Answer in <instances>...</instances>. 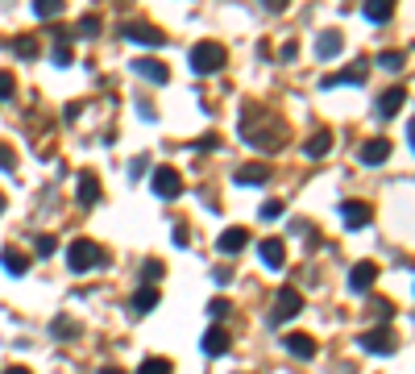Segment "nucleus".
<instances>
[{"instance_id": "1", "label": "nucleus", "mask_w": 415, "mask_h": 374, "mask_svg": "<svg viewBox=\"0 0 415 374\" xmlns=\"http://www.w3.org/2000/svg\"><path fill=\"white\" fill-rule=\"evenodd\" d=\"M108 258H104V249L96 246V241H88V237H75L71 246H67V266H71L75 274L92 271V266H104Z\"/></svg>"}, {"instance_id": "2", "label": "nucleus", "mask_w": 415, "mask_h": 374, "mask_svg": "<svg viewBox=\"0 0 415 374\" xmlns=\"http://www.w3.org/2000/svg\"><path fill=\"white\" fill-rule=\"evenodd\" d=\"M224 58H228V50L220 46V42H199V46H191V67H196V75L224 71Z\"/></svg>"}, {"instance_id": "3", "label": "nucleus", "mask_w": 415, "mask_h": 374, "mask_svg": "<svg viewBox=\"0 0 415 374\" xmlns=\"http://www.w3.org/2000/svg\"><path fill=\"white\" fill-rule=\"evenodd\" d=\"M357 346L366 349V353H378V358H391L394 349H399V333H394V328H387V324H382V328H366V333L357 337Z\"/></svg>"}, {"instance_id": "4", "label": "nucleus", "mask_w": 415, "mask_h": 374, "mask_svg": "<svg viewBox=\"0 0 415 374\" xmlns=\"http://www.w3.org/2000/svg\"><path fill=\"white\" fill-rule=\"evenodd\" d=\"M121 38L125 42H137V46H167V33H162L158 25H146V21L121 25Z\"/></svg>"}, {"instance_id": "5", "label": "nucleus", "mask_w": 415, "mask_h": 374, "mask_svg": "<svg viewBox=\"0 0 415 374\" xmlns=\"http://www.w3.org/2000/svg\"><path fill=\"white\" fill-rule=\"evenodd\" d=\"M299 308H303V296H299L295 287H283V291H278V299H274L270 324H283V321H291V316H299Z\"/></svg>"}, {"instance_id": "6", "label": "nucleus", "mask_w": 415, "mask_h": 374, "mask_svg": "<svg viewBox=\"0 0 415 374\" xmlns=\"http://www.w3.org/2000/svg\"><path fill=\"white\" fill-rule=\"evenodd\" d=\"M341 221H345V229H366V224L374 221V208H369L366 199H345Z\"/></svg>"}, {"instance_id": "7", "label": "nucleus", "mask_w": 415, "mask_h": 374, "mask_svg": "<svg viewBox=\"0 0 415 374\" xmlns=\"http://www.w3.org/2000/svg\"><path fill=\"white\" fill-rule=\"evenodd\" d=\"M199 349H204L208 358H220V353H228V349H233V337H228V328H224V324H212V328L199 337Z\"/></svg>"}, {"instance_id": "8", "label": "nucleus", "mask_w": 415, "mask_h": 374, "mask_svg": "<svg viewBox=\"0 0 415 374\" xmlns=\"http://www.w3.org/2000/svg\"><path fill=\"white\" fill-rule=\"evenodd\" d=\"M149 183H154V196L158 199H174L183 192V179H179V171H171V167H158Z\"/></svg>"}, {"instance_id": "9", "label": "nucleus", "mask_w": 415, "mask_h": 374, "mask_svg": "<svg viewBox=\"0 0 415 374\" xmlns=\"http://www.w3.org/2000/svg\"><path fill=\"white\" fill-rule=\"evenodd\" d=\"M391 137H369L366 146L357 150V158H362V162H366V167H378V162H387V158H391Z\"/></svg>"}, {"instance_id": "10", "label": "nucleus", "mask_w": 415, "mask_h": 374, "mask_svg": "<svg viewBox=\"0 0 415 374\" xmlns=\"http://www.w3.org/2000/svg\"><path fill=\"white\" fill-rule=\"evenodd\" d=\"M374 279H378V266H374V262H357V266L349 271V291L366 296L369 287H374Z\"/></svg>"}, {"instance_id": "11", "label": "nucleus", "mask_w": 415, "mask_h": 374, "mask_svg": "<svg viewBox=\"0 0 415 374\" xmlns=\"http://www.w3.org/2000/svg\"><path fill=\"white\" fill-rule=\"evenodd\" d=\"M366 75H369V63L362 58V63L345 67L341 75H324V88H341V83H366Z\"/></svg>"}, {"instance_id": "12", "label": "nucleus", "mask_w": 415, "mask_h": 374, "mask_svg": "<svg viewBox=\"0 0 415 374\" xmlns=\"http://www.w3.org/2000/svg\"><path fill=\"white\" fill-rule=\"evenodd\" d=\"M258 254H262V262H266L270 271H283V262H287V246H283V237H266Z\"/></svg>"}, {"instance_id": "13", "label": "nucleus", "mask_w": 415, "mask_h": 374, "mask_svg": "<svg viewBox=\"0 0 415 374\" xmlns=\"http://www.w3.org/2000/svg\"><path fill=\"white\" fill-rule=\"evenodd\" d=\"M133 71L142 75V79H149V83H167V79H171L167 63H158V58H137V63H133Z\"/></svg>"}, {"instance_id": "14", "label": "nucleus", "mask_w": 415, "mask_h": 374, "mask_svg": "<svg viewBox=\"0 0 415 374\" xmlns=\"http://www.w3.org/2000/svg\"><path fill=\"white\" fill-rule=\"evenodd\" d=\"M75 196H79V204L83 208H92V204H100V179L92 171L79 175V187H75Z\"/></svg>"}, {"instance_id": "15", "label": "nucleus", "mask_w": 415, "mask_h": 374, "mask_svg": "<svg viewBox=\"0 0 415 374\" xmlns=\"http://www.w3.org/2000/svg\"><path fill=\"white\" fill-rule=\"evenodd\" d=\"M283 346H287V353H295V358H316V341H312L308 333H287Z\"/></svg>"}, {"instance_id": "16", "label": "nucleus", "mask_w": 415, "mask_h": 374, "mask_svg": "<svg viewBox=\"0 0 415 374\" xmlns=\"http://www.w3.org/2000/svg\"><path fill=\"white\" fill-rule=\"evenodd\" d=\"M245 241H249V233H245V229H224V233L216 237V249H220V254H241Z\"/></svg>"}, {"instance_id": "17", "label": "nucleus", "mask_w": 415, "mask_h": 374, "mask_svg": "<svg viewBox=\"0 0 415 374\" xmlns=\"http://www.w3.org/2000/svg\"><path fill=\"white\" fill-rule=\"evenodd\" d=\"M403 104H407V92H403V88H391V92H382V96H378V117H394Z\"/></svg>"}, {"instance_id": "18", "label": "nucleus", "mask_w": 415, "mask_h": 374, "mask_svg": "<svg viewBox=\"0 0 415 374\" xmlns=\"http://www.w3.org/2000/svg\"><path fill=\"white\" fill-rule=\"evenodd\" d=\"M341 50H345V38L337 33V29H332V33H320V38H316V58H337Z\"/></svg>"}, {"instance_id": "19", "label": "nucleus", "mask_w": 415, "mask_h": 374, "mask_svg": "<svg viewBox=\"0 0 415 374\" xmlns=\"http://www.w3.org/2000/svg\"><path fill=\"white\" fill-rule=\"evenodd\" d=\"M233 179L241 183V187H258V183H266L270 171L262 167V162H249V167H241V171H233Z\"/></svg>"}, {"instance_id": "20", "label": "nucleus", "mask_w": 415, "mask_h": 374, "mask_svg": "<svg viewBox=\"0 0 415 374\" xmlns=\"http://www.w3.org/2000/svg\"><path fill=\"white\" fill-rule=\"evenodd\" d=\"M328 150H332V133H328V129H320V133H312V137L303 142V154H308V158H324Z\"/></svg>"}, {"instance_id": "21", "label": "nucleus", "mask_w": 415, "mask_h": 374, "mask_svg": "<svg viewBox=\"0 0 415 374\" xmlns=\"http://www.w3.org/2000/svg\"><path fill=\"white\" fill-rule=\"evenodd\" d=\"M0 262H4V271H9V274H25V271H29V258H25L21 249H13V246L0 249Z\"/></svg>"}, {"instance_id": "22", "label": "nucleus", "mask_w": 415, "mask_h": 374, "mask_svg": "<svg viewBox=\"0 0 415 374\" xmlns=\"http://www.w3.org/2000/svg\"><path fill=\"white\" fill-rule=\"evenodd\" d=\"M362 13H366V21L387 25L394 17V4H391V0H374V4H366V9H362Z\"/></svg>"}, {"instance_id": "23", "label": "nucleus", "mask_w": 415, "mask_h": 374, "mask_svg": "<svg viewBox=\"0 0 415 374\" xmlns=\"http://www.w3.org/2000/svg\"><path fill=\"white\" fill-rule=\"evenodd\" d=\"M54 67H71V58H75V50H71V42H67V33H54Z\"/></svg>"}, {"instance_id": "24", "label": "nucleus", "mask_w": 415, "mask_h": 374, "mask_svg": "<svg viewBox=\"0 0 415 374\" xmlns=\"http://www.w3.org/2000/svg\"><path fill=\"white\" fill-rule=\"evenodd\" d=\"M38 38H33V33H21V38H13V54H17V58H25V63H29V58H38Z\"/></svg>"}, {"instance_id": "25", "label": "nucleus", "mask_w": 415, "mask_h": 374, "mask_svg": "<svg viewBox=\"0 0 415 374\" xmlns=\"http://www.w3.org/2000/svg\"><path fill=\"white\" fill-rule=\"evenodd\" d=\"M154 308H158V287H142L133 296V312H154Z\"/></svg>"}, {"instance_id": "26", "label": "nucleus", "mask_w": 415, "mask_h": 374, "mask_svg": "<svg viewBox=\"0 0 415 374\" xmlns=\"http://www.w3.org/2000/svg\"><path fill=\"white\" fill-rule=\"evenodd\" d=\"M403 63H407L403 50H382L378 54V67H387V71H403Z\"/></svg>"}, {"instance_id": "27", "label": "nucleus", "mask_w": 415, "mask_h": 374, "mask_svg": "<svg viewBox=\"0 0 415 374\" xmlns=\"http://www.w3.org/2000/svg\"><path fill=\"white\" fill-rule=\"evenodd\" d=\"M171 370H174V366L167 362V358H146V362H142L133 374H171Z\"/></svg>"}, {"instance_id": "28", "label": "nucleus", "mask_w": 415, "mask_h": 374, "mask_svg": "<svg viewBox=\"0 0 415 374\" xmlns=\"http://www.w3.org/2000/svg\"><path fill=\"white\" fill-rule=\"evenodd\" d=\"M50 333H54L58 341H71L75 333H79V324H75V321H67V316H58V321L50 324Z\"/></svg>"}, {"instance_id": "29", "label": "nucleus", "mask_w": 415, "mask_h": 374, "mask_svg": "<svg viewBox=\"0 0 415 374\" xmlns=\"http://www.w3.org/2000/svg\"><path fill=\"white\" fill-rule=\"evenodd\" d=\"M33 13H38L42 21H50V17H58V13H63V0H38V4H33Z\"/></svg>"}, {"instance_id": "30", "label": "nucleus", "mask_w": 415, "mask_h": 374, "mask_svg": "<svg viewBox=\"0 0 415 374\" xmlns=\"http://www.w3.org/2000/svg\"><path fill=\"white\" fill-rule=\"evenodd\" d=\"M162 274H167V266H162V262H158V258H146V266H142V279H146L149 287H154V283H158V279H162Z\"/></svg>"}, {"instance_id": "31", "label": "nucleus", "mask_w": 415, "mask_h": 374, "mask_svg": "<svg viewBox=\"0 0 415 374\" xmlns=\"http://www.w3.org/2000/svg\"><path fill=\"white\" fill-rule=\"evenodd\" d=\"M79 33H83V38H96L100 33V17L96 13H83V17H79Z\"/></svg>"}, {"instance_id": "32", "label": "nucleus", "mask_w": 415, "mask_h": 374, "mask_svg": "<svg viewBox=\"0 0 415 374\" xmlns=\"http://www.w3.org/2000/svg\"><path fill=\"white\" fill-rule=\"evenodd\" d=\"M258 217H262V221H278V217H283V199H266V204L258 208Z\"/></svg>"}, {"instance_id": "33", "label": "nucleus", "mask_w": 415, "mask_h": 374, "mask_svg": "<svg viewBox=\"0 0 415 374\" xmlns=\"http://www.w3.org/2000/svg\"><path fill=\"white\" fill-rule=\"evenodd\" d=\"M0 171H17V154L9 142H0Z\"/></svg>"}, {"instance_id": "34", "label": "nucleus", "mask_w": 415, "mask_h": 374, "mask_svg": "<svg viewBox=\"0 0 415 374\" xmlns=\"http://www.w3.org/2000/svg\"><path fill=\"white\" fill-rule=\"evenodd\" d=\"M228 308H233V303H228V299H224V296H216V299H212V303H208V312H212V321H224V316H228Z\"/></svg>"}, {"instance_id": "35", "label": "nucleus", "mask_w": 415, "mask_h": 374, "mask_svg": "<svg viewBox=\"0 0 415 374\" xmlns=\"http://www.w3.org/2000/svg\"><path fill=\"white\" fill-rule=\"evenodd\" d=\"M13 92H17V79H13L9 71H0V100H9Z\"/></svg>"}, {"instance_id": "36", "label": "nucleus", "mask_w": 415, "mask_h": 374, "mask_svg": "<svg viewBox=\"0 0 415 374\" xmlns=\"http://www.w3.org/2000/svg\"><path fill=\"white\" fill-rule=\"evenodd\" d=\"M33 246H38V254H42V258H50V254H54V249H58V241H54V237H50V233H42V237H38V241H33Z\"/></svg>"}, {"instance_id": "37", "label": "nucleus", "mask_w": 415, "mask_h": 374, "mask_svg": "<svg viewBox=\"0 0 415 374\" xmlns=\"http://www.w3.org/2000/svg\"><path fill=\"white\" fill-rule=\"evenodd\" d=\"M146 167H149V158H146V154H137V158L129 162V179H142V175H146Z\"/></svg>"}, {"instance_id": "38", "label": "nucleus", "mask_w": 415, "mask_h": 374, "mask_svg": "<svg viewBox=\"0 0 415 374\" xmlns=\"http://www.w3.org/2000/svg\"><path fill=\"white\" fill-rule=\"evenodd\" d=\"M374 316H378V321H391V316H394L391 299H374Z\"/></svg>"}, {"instance_id": "39", "label": "nucleus", "mask_w": 415, "mask_h": 374, "mask_svg": "<svg viewBox=\"0 0 415 374\" xmlns=\"http://www.w3.org/2000/svg\"><path fill=\"white\" fill-rule=\"evenodd\" d=\"M187 241H191V237H187V224L179 221V224H174V246L183 249V246H187Z\"/></svg>"}, {"instance_id": "40", "label": "nucleus", "mask_w": 415, "mask_h": 374, "mask_svg": "<svg viewBox=\"0 0 415 374\" xmlns=\"http://www.w3.org/2000/svg\"><path fill=\"white\" fill-rule=\"evenodd\" d=\"M199 146H204V150H216V146H220V137H216V133H204V137L196 142V150H199Z\"/></svg>"}, {"instance_id": "41", "label": "nucleus", "mask_w": 415, "mask_h": 374, "mask_svg": "<svg viewBox=\"0 0 415 374\" xmlns=\"http://www.w3.org/2000/svg\"><path fill=\"white\" fill-rule=\"evenodd\" d=\"M96 374H125V370H121V366H100Z\"/></svg>"}, {"instance_id": "42", "label": "nucleus", "mask_w": 415, "mask_h": 374, "mask_svg": "<svg viewBox=\"0 0 415 374\" xmlns=\"http://www.w3.org/2000/svg\"><path fill=\"white\" fill-rule=\"evenodd\" d=\"M4 374H33V370H25V366H9Z\"/></svg>"}, {"instance_id": "43", "label": "nucleus", "mask_w": 415, "mask_h": 374, "mask_svg": "<svg viewBox=\"0 0 415 374\" xmlns=\"http://www.w3.org/2000/svg\"><path fill=\"white\" fill-rule=\"evenodd\" d=\"M4 204H9V199H4V196H0V212H4Z\"/></svg>"}]
</instances>
